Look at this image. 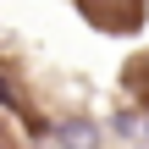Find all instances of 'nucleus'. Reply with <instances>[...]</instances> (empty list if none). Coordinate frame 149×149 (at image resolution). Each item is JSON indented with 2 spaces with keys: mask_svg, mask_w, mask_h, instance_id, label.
<instances>
[{
  "mask_svg": "<svg viewBox=\"0 0 149 149\" xmlns=\"http://www.w3.org/2000/svg\"><path fill=\"white\" fill-rule=\"evenodd\" d=\"M94 138H100V133H94L83 116H72V122L55 127V144H61V149H94Z\"/></svg>",
  "mask_w": 149,
  "mask_h": 149,
  "instance_id": "1",
  "label": "nucleus"
},
{
  "mask_svg": "<svg viewBox=\"0 0 149 149\" xmlns=\"http://www.w3.org/2000/svg\"><path fill=\"white\" fill-rule=\"evenodd\" d=\"M33 149H61V144H33Z\"/></svg>",
  "mask_w": 149,
  "mask_h": 149,
  "instance_id": "2",
  "label": "nucleus"
}]
</instances>
